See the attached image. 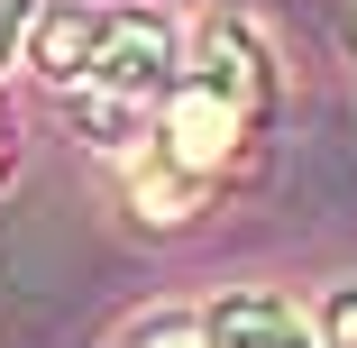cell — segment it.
<instances>
[{
    "mask_svg": "<svg viewBox=\"0 0 357 348\" xmlns=\"http://www.w3.org/2000/svg\"><path fill=\"white\" fill-rule=\"evenodd\" d=\"M312 330H321V348H357V285H339L330 312H312Z\"/></svg>",
    "mask_w": 357,
    "mask_h": 348,
    "instance_id": "cell-4",
    "label": "cell"
},
{
    "mask_svg": "<svg viewBox=\"0 0 357 348\" xmlns=\"http://www.w3.org/2000/svg\"><path fill=\"white\" fill-rule=\"evenodd\" d=\"M28 19H37V0H0V74L19 64V46H28Z\"/></svg>",
    "mask_w": 357,
    "mask_h": 348,
    "instance_id": "cell-5",
    "label": "cell"
},
{
    "mask_svg": "<svg viewBox=\"0 0 357 348\" xmlns=\"http://www.w3.org/2000/svg\"><path fill=\"white\" fill-rule=\"evenodd\" d=\"M119 348H192V321H147V330H128Z\"/></svg>",
    "mask_w": 357,
    "mask_h": 348,
    "instance_id": "cell-6",
    "label": "cell"
},
{
    "mask_svg": "<svg viewBox=\"0 0 357 348\" xmlns=\"http://www.w3.org/2000/svg\"><path fill=\"white\" fill-rule=\"evenodd\" d=\"M266 110H275V46H266V28L238 19V10L202 19V37L174 64V92H165L156 128L128 147L137 211L147 220H192L202 192L248 156V137L266 128Z\"/></svg>",
    "mask_w": 357,
    "mask_h": 348,
    "instance_id": "cell-1",
    "label": "cell"
},
{
    "mask_svg": "<svg viewBox=\"0 0 357 348\" xmlns=\"http://www.w3.org/2000/svg\"><path fill=\"white\" fill-rule=\"evenodd\" d=\"M192 348H321V330L284 294H220L192 321Z\"/></svg>",
    "mask_w": 357,
    "mask_h": 348,
    "instance_id": "cell-3",
    "label": "cell"
},
{
    "mask_svg": "<svg viewBox=\"0 0 357 348\" xmlns=\"http://www.w3.org/2000/svg\"><path fill=\"white\" fill-rule=\"evenodd\" d=\"M174 64H183V28L165 10H101L92 19V46H83V74H74V101L92 119L101 147H137L156 128L165 92H174Z\"/></svg>",
    "mask_w": 357,
    "mask_h": 348,
    "instance_id": "cell-2",
    "label": "cell"
}]
</instances>
